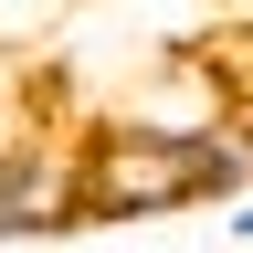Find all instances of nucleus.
Masks as SVG:
<instances>
[{
    "mask_svg": "<svg viewBox=\"0 0 253 253\" xmlns=\"http://www.w3.org/2000/svg\"><path fill=\"white\" fill-rule=\"evenodd\" d=\"M74 0H0V32H32V21H63Z\"/></svg>",
    "mask_w": 253,
    "mask_h": 253,
    "instance_id": "7ed1b4c3",
    "label": "nucleus"
},
{
    "mask_svg": "<svg viewBox=\"0 0 253 253\" xmlns=\"http://www.w3.org/2000/svg\"><path fill=\"white\" fill-rule=\"evenodd\" d=\"M221 232H232V243H253V201H232V211H221Z\"/></svg>",
    "mask_w": 253,
    "mask_h": 253,
    "instance_id": "20e7f679",
    "label": "nucleus"
},
{
    "mask_svg": "<svg viewBox=\"0 0 253 253\" xmlns=\"http://www.w3.org/2000/svg\"><path fill=\"white\" fill-rule=\"evenodd\" d=\"M63 232H84V211H74V137L21 126L0 148V243H63Z\"/></svg>",
    "mask_w": 253,
    "mask_h": 253,
    "instance_id": "f03ea898",
    "label": "nucleus"
},
{
    "mask_svg": "<svg viewBox=\"0 0 253 253\" xmlns=\"http://www.w3.org/2000/svg\"><path fill=\"white\" fill-rule=\"evenodd\" d=\"M190 201H253V137L232 116H211V126L106 116L74 137V211L84 221H169Z\"/></svg>",
    "mask_w": 253,
    "mask_h": 253,
    "instance_id": "f257e3e1",
    "label": "nucleus"
}]
</instances>
